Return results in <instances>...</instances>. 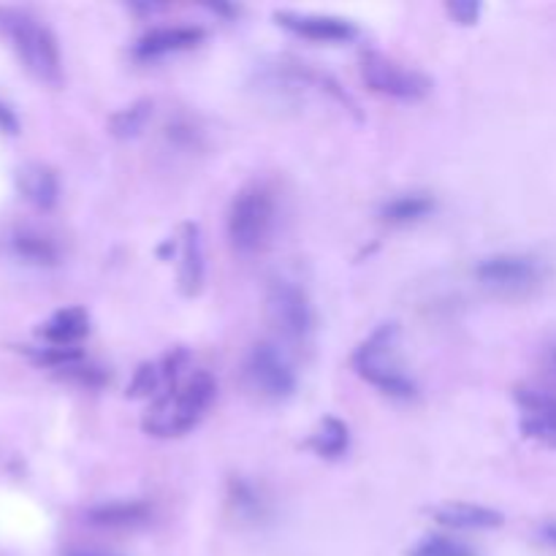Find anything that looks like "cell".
<instances>
[{"label": "cell", "mask_w": 556, "mask_h": 556, "mask_svg": "<svg viewBox=\"0 0 556 556\" xmlns=\"http://www.w3.org/2000/svg\"><path fill=\"white\" fill-rule=\"evenodd\" d=\"M217 383L210 372H193L190 378L172 383L150 407L144 429L155 438H179L199 427L210 405L215 402Z\"/></svg>", "instance_id": "2"}, {"label": "cell", "mask_w": 556, "mask_h": 556, "mask_svg": "<svg viewBox=\"0 0 556 556\" xmlns=\"http://www.w3.org/2000/svg\"><path fill=\"white\" fill-rule=\"evenodd\" d=\"M348 445H351V429L340 418L331 416L324 418L309 438V448L324 459H340L348 454Z\"/></svg>", "instance_id": "19"}, {"label": "cell", "mask_w": 556, "mask_h": 556, "mask_svg": "<svg viewBox=\"0 0 556 556\" xmlns=\"http://www.w3.org/2000/svg\"><path fill=\"white\" fill-rule=\"evenodd\" d=\"M516 402L521 407V434L556 451V394L521 386L516 389Z\"/></svg>", "instance_id": "9"}, {"label": "cell", "mask_w": 556, "mask_h": 556, "mask_svg": "<svg viewBox=\"0 0 556 556\" xmlns=\"http://www.w3.org/2000/svg\"><path fill=\"white\" fill-rule=\"evenodd\" d=\"M362 79L367 81L369 90L386 98H396V101H421L432 90V81L421 71L407 68L378 52H367L362 58Z\"/></svg>", "instance_id": "7"}, {"label": "cell", "mask_w": 556, "mask_h": 556, "mask_svg": "<svg viewBox=\"0 0 556 556\" xmlns=\"http://www.w3.org/2000/svg\"><path fill=\"white\" fill-rule=\"evenodd\" d=\"M150 516V508L141 500H112L87 510V521L101 530H139Z\"/></svg>", "instance_id": "13"}, {"label": "cell", "mask_w": 556, "mask_h": 556, "mask_svg": "<svg viewBox=\"0 0 556 556\" xmlns=\"http://www.w3.org/2000/svg\"><path fill=\"white\" fill-rule=\"evenodd\" d=\"M434 521L451 527V530H497V527H503V514L483 508V505L448 503L434 510Z\"/></svg>", "instance_id": "15"}, {"label": "cell", "mask_w": 556, "mask_h": 556, "mask_svg": "<svg viewBox=\"0 0 556 556\" xmlns=\"http://www.w3.org/2000/svg\"><path fill=\"white\" fill-rule=\"evenodd\" d=\"M166 372L161 369V364H144V367L136 369L134 380H130V396H150L155 391H161V386L166 383Z\"/></svg>", "instance_id": "22"}, {"label": "cell", "mask_w": 556, "mask_h": 556, "mask_svg": "<svg viewBox=\"0 0 556 556\" xmlns=\"http://www.w3.org/2000/svg\"><path fill=\"white\" fill-rule=\"evenodd\" d=\"M0 36L11 43L14 54L30 76L43 85L63 81V58L54 33L25 9L0 5Z\"/></svg>", "instance_id": "1"}, {"label": "cell", "mask_w": 556, "mask_h": 556, "mask_svg": "<svg viewBox=\"0 0 556 556\" xmlns=\"http://www.w3.org/2000/svg\"><path fill=\"white\" fill-rule=\"evenodd\" d=\"M204 41V30L193 25H174V27H155V30L144 33L136 41V58L139 60H157L166 54L188 52V49L199 47Z\"/></svg>", "instance_id": "11"}, {"label": "cell", "mask_w": 556, "mask_h": 556, "mask_svg": "<svg viewBox=\"0 0 556 556\" xmlns=\"http://www.w3.org/2000/svg\"><path fill=\"white\" fill-rule=\"evenodd\" d=\"M448 14L454 16L459 25H476L478 16H481V3H472V0H456V3H448Z\"/></svg>", "instance_id": "23"}, {"label": "cell", "mask_w": 556, "mask_h": 556, "mask_svg": "<svg viewBox=\"0 0 556 556\" xmlns=\"http://www.w3.org/2000/svg\"><path fill=\"white\" fill-rule=\"evenodd\" d=\"M152 114V101H136L130 106L119 109L112 119H109V128L117 139H134L141 128L147 125Z\"/></svg>", "instance_id": "20"}, {"label": "cell", "mask_w": 556, "mask_h": 556, "mask_svg": "<svg viewBox=\"0 0 556 556\" xmlns=\"http://www.w3.org/2000/svg\"><path fill=\"white\" fill-rule=\"evenodd\" d=\"M434 212V199L429 193H402L386 201L380 217L391 226H413Z\"/></svg>", "instance_id": "17"}, {"label": "cell", "mask_w": 556, "mask_h": 556, "mask_svg": "<svg viewBox=\"0 0 556 556\" xmlns=\"http://www.w3.org/2000/svg\"><path fill=\"white\" fill-rule=\"evenodd\" d=\"M538 538H541L548 548H554L556 552V521H546V525L538 530Z\"/></svg>", "instance_id": "25"}, {"label": "cell", "mask_w": 556, "mask_h": 556, "mask_svg": "<svg viewBox=\"0 0 556 556\" xmlns=\"http://www.w3.org/2000/svg\"><path fill=\"white\" fill-rule=\"evenodd\" d=\"M353 369L369 386L391 400H413L418 394L416 380L405 372L400 362V326L383 324L356 348Z\"/></svg>", "instance_id": "3"}, {"label": "cell", "mask_w": 556, "mask_h": 556, "mask_svg": "<svg viewBox=\"0 0 556 556\" xmlns=\"http://www.w3.org/2000/svg\"><path fill=\"white\" fill-rule=\"evenodd\" d=\"M476 277L489 293L503 299H521L535 293L546 280V264L535 255L500 253L476 266Z\"/></svg>", "instance_id": "5"}, {"label": "cell", "mask_w": 556, "mask_h": 556, "mask_svg": "<svg viewBox=\"0 0 556 556\" xmlns=\"http://www.w3.org/2000/svg\"><path fill=\"white\" fill-rule=\"evenodd\" d=\"M244 375H248L250 386L266 400L282 402L296 391V372L271 342L253 345V351L248 353V364H244Z\"/></svg>", "instance_id": "8"}, {"label": "cell", "mask_w": 556, "mask_h": 556, "mask_svg": "<svg viewBox=\"0 0 556 556\" xmlns=\"http://www.w3.org/2000/svg\"><path fill=\"white\" fill-rule=\"evenodd\" d=\"M204 242L195 223H185L179 239V288L185 296H195L204 286Z\"/></svg>", "instance_id": "12"}, {"label": "cell", "mask_w": 556, "mask_h": 556, "mask_svg": "<svg viewBox=\"0 0 556 556\" xmlns=\"http://www.w3.org/2000/svg\"><path fill=\"white\" fill-rule=\"evenodd\" d=\"M275 20L293 36L320 43H345L358 36V27L351 20L331 14H299V11H277Z\"/></svg>", "instance_id": "10"}, {"label": "cell", "mask_w": 556, "mask_h": 556, "mask_svg": "<svg viewBox=\"0 0 556 556\" xmlns=\"http://www.w3.org/2000/svg\"><path fill=\"white\" fill-rule=\"evenodd\" d=\"M65 556H114V554L92 552V548H71V552H65Z\"/></svg>", "instance_id": "26"}, {"label": "cell", "mask_w": 556, "mask_h": 556, "mask_svg": "<svg viewBox=\"0 0 556 556\" xmlns=\"http://www.w3.org/2000/svg\"><path fill=\"white\" fill-rule=\"evenodd\" d=\"M87 331H90V318H87L85 309L65 307L58 309L47 324H41L38 334L52 348H76V342L87 337Z\"/></svg>", "instance_id": "16"}, {"label": "cell", "mask_w": 556, "mask_h": 556, "mask_svg": "<svg viewBox=\"0 0 556 556\" xmlns=\"http://www.w3.org/2000/svg\"><path fill=\"white\" fill-rule=\"evenodd\" d=\"M410 556H478L467 543L454 541V538L445 535H432L424 538L421 543L410 548Z\"/></svg>", "instance_id": "21"}, {"label": "cell", "mask_w": 556, "mask_h": 556, "mask_svg": "<svg viewBox=\"0 0 556 556\" xmlns=\"http://www.w3.org/2000/svg\"><path fill=\"white\" fill-rule=\"evenodd\" d=\"M16 188L38 210H52L60 199L58 174L43 163H27L16 172Z\"/></svg>", "instance_id": "14"}, {"label": "cell", "mask_w": 556, "mask_h": 556, "mask_svg": "<svg viewBox=\"0 0 556 556\" xmlns=\"http://www.w3.org/2000/svg\"><path fill=\"white\" fill-rule=\"evenodd\" d=\"M11 248H14V253L20 255L22 261H27V264L33 266H58L60 261L58 244L49 237H43V233L30 231V228L16 231L14 237H11Z\"/></svg>", "instance_id": "18"}, {"label": "cell", "mask_w": 556, "mask_h": 556, "mask_svg": "<svg viewBox=\"0 0 556 556\" xmlns=\"http://www.w3.org/2000/svg\"><path fill=\"white\" fill-rule=\"evenodd\" d=\"M0 134H20V117L14 114V109L0 98Z\"/></svg>", "instance_id": "24"}, {"label": "cell", "mask_w": 556, "mask_h": 556, "mask_svg": "<svg viewBox=\"0 0 556 556\" xmlns=\"http://www.w3.org/2000/svg\"><path fill=\"white\" fill-rule=\"evenodd\" d=\"M266 318L277 334L291 342H304L315 329L309 296L291 280H271L266 288Z\"/></svg>", "instance_id": "6"}, {"label": "cell", "mask_w": 556, "mask_h": 556, "mask_svg": "<svg viewBox=\"0 0 556 556\" xmlns=\"http://www.w3.org/2000/svg\"><path fill=\"white\" fill-rule=\"evenodd\" d=\"M275 193L261 182L244 185V188L233 195L231 206H228V242H231V248L237 250L239 255L264 253L271 242V233H275Z\"/></svg>", "instance_id": "4"}]
</instances>
